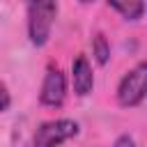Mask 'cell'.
<instances>
[{"instance_id": "cell-4", "label": "cell", "mask_w": 147, "mask_h": 147, "mask_svg": "<svg viewBox=\"0 0 147 147\" xmlns=\"http://www.w3.org/2000/svg\"><path fill=\"white\" fill-rule=\"evenodd\" d=\"M67 96V78L64 74L57 69V67H48L46 76H44V83H41V92H39V99L44 106H62Z\"/></svg>"}, {"instance_id": "cell-9", "label": "cell", "mask_w": 147, "mask_h": 147, "mask_svg": "<svg viewBox=\"0 0 147 147\" xmlns=\"http://www.w3.org/2000/svg\"><path fill=\"white\" fill-rule=\"evenodd\" d=\"M113 147H136V142H133L131 136H119V138L113 142Z\"/></svg>"}, {"instance_id": "cell-10", "label": "cell", "mask_w": 147, "mask_h": 147, "mask_svg": "<svg viewBox=\"0 0 147 147\" xmlns=\"http://www.w3.org/2000/svg\"><path fill=\"white\" fill-rule=\"evenodd\" d=\"M80 2H94V0H80Z\"/></svg>"}, {"instance_id": "cell-7", "label": "cell", "mask_w": 147, "mask_h": 147, "mask_svg": "<svg viewBox=\"0 0 147 147\" xmlns=\"http://www.w3.org/2000/svg\"><path fill=\"white\" fill-rule=\"evenodd\" d=\"M92 51H94V55H96V62L99 64H106L108 62V55H110V46H108V41H106V37L99 32V34H94V41H92Z\"/></svg>"}, {"instance_id": "cell-5", "label": "cell", "mask_w": 147, "mask_h": 147, "mask_svg": "<svg viewBox=\"0 0 147 147\" xmlns=\"http://www.w3.org/2000/svg\"><path fill=\"white\" fill-rule=\"evenodd\" d=\"M71 80H74V90L78 96H87L94 87V74H92V67L87 62L85 55H78L71 64Z\"/></svg>"}, {"instance_id": "cell-8", "label": "cell", "mask_w": 147, "mask_h": 147, "mask_svg": "<svg viewBox=\"0 0 147 147\" xmlns=\"http://www.w3.org/2000/svg\"><path fill=\"white\" fill-rule=\"evenodd\" d=\"M9 103H11L9 90H7V85H2V83H0V113H5V110L9 108Z\"/></svg>"}, {"instance_id": "cell-3", "label": "cell", "mask_w": 147, "mask_h": 147, "mask_svg": "<svg viewBox=\"0 0 147 147\" xmlns=\"http://www.w3.org/2000/svg\"><path fill=\"white\" fill-rule=\"evenodd\" d=\"M145 90H147V64L140 62V64H136V67L119 80L117 101H119L124 108H133V106L142 103Z\"/></svg>"}, {"instance_id": "cell-6", "label": "cell", "mask_w": 147, "mask_h": 147, "mask_svg": "<svg viewBox=\"0 0 147 147\" xmlns=\"http://www.w3.org/2000/svg\"><path fill=\"white\" fill-rule=\"evenodd\" d=\"M113 9H117L126 21H138L145 14V0H108Z\"/></svg>"}, {"instance_id": "cell-2", "label": "cell", "mask_w": 147, "mask_h": 147, "mask_svg": "<svg viewBox=\"0 0 147 147\" xmlns=\"http://www.w3.org/2000/svg\"><path fill=\"white\" fill-rule=\"evenodd\" d=\"M78 133V124L74 119H48L37 126L32 147H60Z\"/></svg>"}, {"instance_id": "cell-1", "label": "cell", "mask_w": 147, "mask_h": 147, "mask_svg": "<svg viewBox=\"0 0 147 147\" xmlns=\"http://www.w3.org/2000/svg\"><path fill=\"white\" fill-rule=\"evenodd\" d=\"M28 5V34L34 46H44L57 14V0H25Z\"/></svg>"}]
</instances>
